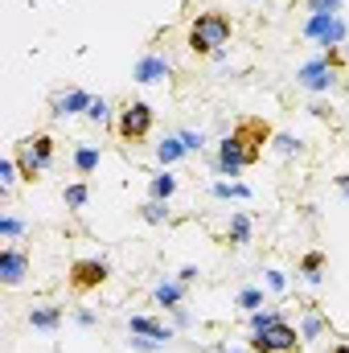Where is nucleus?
<instances>
[{
  "instance_id": "obj_30",
  "label": "nucleus",
  "mask_w": 349,
  "mask_h": 353,
  "mask_svg": "<svg viewBox=\"0 0 349 353\" xmlns=\"http://www.w3.org/2000/svg\"><path fill=\"white\" fill-rule=\"evenodd\" d=\"M337 4H341V0H308V12H329V17H337Z\"/></svg>"
},
{
  "instance_id": "obj_8",
  "label": "nucleus",
  "mask_w": 349,
  "mask_h": 353,
  "mask_svg": "<svg viewBox=\"0 0 349 353\" xmlns=\"http://www.w3.org/2000/svg\"><path fill=\"white\" fill-rule=\"evenodd\" d=\"M25 271H29V255L21 247H4L0 251V283L4 288H21Z\"/></svg>"
},
{
  "instance_id": "obj_25",
  "label": "nucleus",
  "mask_w": 349,
  "mask_h": 353,
  "mask_svg": "<svg viewBox=\"0 0 349 353\" xmlns=\"http://www.w3.org/2000/svg\"><path fill=\"white\" fill-rule=\"evenodd\" d=\"M0 234L4 239H21L25 234V222L21 218H0Z\"/></svg>"
},
{
  "instance_id": "obj_6",
  "label": "nucleus",
  "mask_w": 349,
  "mask_h": 353,
  "mask_svg": "<svg viewBox=\"0 0 349 353\" xmlns=\"http://www.w3.org/2000/svg\"><path fill=\"white\" fill-rule=\"evenodd\" d=\"M107 279H111V267L103 263V259H74V263H70V288H74L79 296L103 288Z\"/></svg>"
},
{
  "instance_id": "obj_18",
  "label": "nucleus",
  "mask_w": 349,
  "mask_h": 353,
  "mask_svg": "<svg viewBox=\"0 0 349 353\" xmlns=\"http://www.w3.org/2000/svg\"><path fill=\"white\" fill-rule=\"evenodd\" d=\"M173 193H177V176H169V173L152 176V201H169Z\"/></svg>"
},
{
  "instance_id": "obj_21",
  "label": "nucleus",
  "mask_w": 349,
  "mask_h": 353,
  "mask_svg": "<svg viewBox=\"0 0 349 353\" xmlns=\"http://www.w3.org/2000/svg\"><path fill=\"white\" fill-rule=\"evenodd\" d=\"M87 119H90V123H107V119H111L107 99H94V103H90V107H87Z\"/></svg>"
},
{
  "instance_id": "obj_16",
  "label": "nucleus",
  "mask_w": 349,
  "mask_h": 353,
  "mask_svg": "<svg viewBox=\"0 0 349 353\" xmlns=\"http://www.w3.org/2000/svg\"><path fill=\"white\" fill-rule=\"evenodd\" d=\"M185 152H189V148H185V140H181V136H169V140H165V144L157 148V157H161V165H173L177 157H185Z\"/></svg>"
},
{
  "instance_id": "obj_5",
  "label": "nucleus",
  "mask_w": 349,
  "mask_h": 353,
  "mask_svg": "<svg viewBox=\"0 0 349 353\" xmlns=\"http://www.w3.org/2000/svg\"><path fill=\"white\" fill-rule=\"evenodd\" d=\"M300 345H304V337L292 325H283V316L271 321L267 329H255L251 333V350L255 353H296Z\"/></svg>"
},
{
  "instance_id": "obj_10",
  "label": "nucleus",
  "mask_w": 349,
  "mask_h": 353,
  "mask_svg": "<svg viewBox=\"0 0 349 353\" xmlns=\"http://www.w3.org/2000/svg\"><path fill=\"white\" fill-rule=\"evenodd\" d=\"M90 103H94V99H90L87 90H66V94H58V99H54V111H50V115H54V119H70V115L87 111Z\"/></svg>"
},
{
  "instance_id": "obj_12",
  "label": "nucleus",
  "mask_w": 349,
  "mask_h": 353,
  "mask_svg": "<svg viewBox=\"0 0 349 353\" xmlns=\"http://www.w3.org/2000/svg\"><path fill=\"white\" fill-rule=\"evenodd\" d=\"M29 325H33V329H58V325H62V308L41 304V308H33V312H29Z\"/></svg>"
},
{
  "instance_id": "obj_22",
  "label": "nucleus",
  "mask_w": 349,
  "mask_h": 353,
  "mask_svg": "<svg viewBox=\"0 0 349 353\" xmlns=\"http://www.w3.org/2000/svg\"><path fill=\"white\" fill-rule=\"evenodd\" d=\"M66 205H70V210H83V205H87V185H83V181L66 189Z\"/></svg>"
},
{
  "instance_id": "obj_15",
  "label": "nucleus",
  "mask_w": 349,
  "mask_h": 353,
  "mask_svg": "<svg viewBox=\"0 0 349 353\" xmlns=\"http://www.w3.org/2000/svg\"><path fill=\"white\" fill-rule=\"evenodd\" d=\"M152 296H157V304L177 308V304H181V296H185V283H181V279H177V283H157V292H152Z\"/></svg>"
},
{
  "instance_id": "obj_32",
  "label": "nucleus",
  "mask_w": 349,
  "mask_h": 353,
  "mask_svg": "<svg viewBox=\"0 0 349 353\" xmlns=\"http://www.w3.org/2000/svg\"><path fill=\"white\" fill-rule=\"evenodd\" d=\"M267 288L271 292H283V271H267Z\"/></svg>"
},
{
  "instance_id": "obj_7",
  "label": "nucleus",
  "mask_w": 349,
  "mask_h": 353,
  "mask_svg": "<svg viewBox=\"0 0 349 353\" xmlns=\"http://www.w3.org/2000/svg\"><path fill=\"white\" fill-rule=\"evenodd\" d=\"M296 83L304 90H333L337 87V66H333L329 58H317V62H308V66L296 74Z\"/></svg>"
},
{
  "instance_id": "obj_28",
  "label": "nucleus",
  "mask_w": 349,
  "mask_h": 353,
  "mask_svg": "<svg viewBox=\"0 0 349 353\" xmlns=\"http://www.w3.org/2000/svg\"><path fill=\"white\" fill-rule=\"evenodd\" d=\"M214 193H218V197H247V185H226V181H218Z\"/></svg>"
},
{
  "instance_id": "obj_17",
  "label": "nucleus",
  "mask_w": 349,
  "mask_h": 353,
  "mask_svg": "<svg viewBox=\"0 0 349 353\" xmlns=\"http://www.w3.org/2000/svg\"><path fill=\"white\" fill-rule=\"evenodd\" d=\"M321 271H325V255H321V251H308V255L300 259V275H304V279H312V283H317V279H321Z\"/></svg>"
},
{
  "instance_id": "obj_23",
  "label": "nucleus",
  "mask_w": 349,
  "mask_h": 353,
  "mask_svg": "<svg viewBox=\"0 0 349 353\" xmlns=\"http://www.w3.org/2000/svg\"><path fill=\"white\" fill-rule=\"evenodd\" d=\"M140 218H144V222H169V210H165L161 201H148V205L140 210Z\"/></svg>"
},
{
  "instance_id": "obj_4",
  "label": "nucleus",
  "mask_w": 349,
  "mask_h": 353,
  "mask_svg": "<svg viewBox=\"0 0 349 353\" xmlns=\"http://www.w3.org/2000/svg\"><path fill=\"white\" fill-rule=\"evenodd\" d=\"M50 165H54V136H50V132H37V136L21 140V148H17L21 181H37Z\"/></svg>"
},
{
  "instance_id": "obj_2",
  "label": "nucleus",
  "mask_w": 349,
  "mask_h": 353,
  "mask_svg": "<svg viewBox=\"0 0 349 353\" xmlns=\"http://www.w3.org/2000/svg\"><path fill=\"white\" fill-rule=\"evenodd\" d=\"M230 33H235V25H230L226 12H197V21L189 25V50L210 58L230 41Z\"/></svg>"
},
{
  "instance_id": "obj_29",
  "label": "nucleus",
  "mask_w": 349,
  "mask_h": 353,
  "mask_svg": "<svg viewBox=\"0 0 349 353\" xmlns=\"http://www.w3.org/2000/svg\"><path fill=\"white\" fill-rule=\"evenodd\" d=\"M275 152H283V157L288 152H300V140L296 136H275Z\"/></svg>"
},
{
  "instance_id": "obj_24",
  "label": "nucleus",
  "mask_w": 349,
  "mask_h": 353,
  "mask_svg": "<svg viewBox=\"0 0 349 353\" xmlns=\"http://www.w3.org/2000/svg\"><path fill=\"white\" fill-rule=\"evenodd\" d=\"M12 181H17V157H8V161H0V185H4V193L12 189Z\"/></svg>"
},
{
  "instance_id": "obj_31",
  "label": "nucleus",
  "mask_w": 349,
  "mask_h": 353,
  "mask_svg": "<svg viewBox=\"0 0 349 353\" xmlns=\"http://www.w3.org/2000/svg\"><path fill=\"white\" fill-rule=\"evenodd\" d=\"M271 321H279V312H255L251 316V329H267Z\"/></svg>"
},
{
  "instance_id": "obj_11",
  "label": "nucleus",
  "mask_w": 349,
  "mask_h": 353,
  "mask_svg": "<svg viewBox=\"0 0 349 353\" xmlns=\"http://www.w3.org/2000/svg\"><path fill=\"white\" fill-rule=\"evenodd\" d=\"M136 337H148V341H173V329H165L161 321H152V316H132V325H128Z\"/></svg>"
},
{
  "instance_id": "obj_9",
  "label": "nucleus",
  "mask_w": 349,
  "mask_h": 353,
  "mask_svg": "<svg viewBox=\"0 0 349 353\" xmlns=\"http://www.w3.org/2000/svg\"><path fill=\"white\" fill-rule=\"evenodd\" d=\"M169 74H173V70H169V62H165L161 54H144V58L136 62V83H144V87H148V83H165Z\"/></svg>"
},
{
  "instance_id": "obj_27",
  "label": "nucleus",
  "mask_w": 349,
  "mask_h": 353,
  "mask_svg": "<svg viewBox=\"0 0 349 353\" xmlns=\"http://www.w3.org/2000/svg\"><path fill=\"white\" fill-rule=\"evenodd\" d=\"M177 136L185 140V148H189V152H201V148H206V136H201V132H177Z\"/></svg>"
},
{
  "instance_id": "obj_20",
  "label": "nucleus",
  "mask_w": 349,
  "mask_h": 353,
  "mask_svg": "<svg viewBox=\"0 0 349 353\" xmlns=\"http://www.w3.org/2000/svg\"><path fill=\"white\" fill-rule=\"evenodd\" d=\"M329 25H333V17H329V12H312V17H308V25H304V33H308V37H325V29H329Z\"/></svg>"
},
{
  "instance_id": "obj_34",
  "label": "nucleus",
  "mask_w": 349,
  "mask_h": 353,
  "mask_svg": "<svg viewBox=\"0 0 349 353\" xmlns=\"http://www.w3.org/2000/svg\"><path fill=\"white\" fill-rule=\"evenodd\" d=\"M337 189H341V193H349V173H346V176H337Z\"/></svg>"
},
{
  "instance_id": "obj_33",
  "label": "nucleus",
  "mask_w": 349,
  "mask_h": 353,
  "mask_svg": "<svg viewBox=\"0 0 349 353\" xmlns=\"http://www.w3.org/2000/svg\"><path fill=\"white\" fill-rule=\"evenodd\" d=\"M317 333H321V316H312V321L304 325V337H317Z\"/></svg>"
},
{
  "instance_id": "obj_13",
  "label": "nucleus",
  "mask_w": 349,
  "mask_h": 353,
  "mask_svg": "<svg viewBox=\"0 0 349 353\" xmlns=\"http://www.w3.org/2000/svg\"><path fill=\"white\" fill-rule=\"evenodd\" d=\"M74 169H79V176H90L99 169V148L94 144H79L74 148Z\"/></svg>"
},
{
  "instance_id": "obj_26",
  "label": "nucleus",
  "mask_w": 349,
  "mask_h": 353,
  "mask_svg": "<svg viewBox=\"0 0 349 353\" xmlns=\"http://www.w3.org/2000/svg\"><path fill=\"white\" fill-rule=\"evenodd\" d=\"M239 304H243V308H259L263 292H259V288H243V292H239Z\"/></svg>"
},
{
  "instance_id": "obj_1",
  "label": "nucleus",
  "mask_w": 349,
  "mask_h": 353,
  "mask_svg": "<svg viewBox=\"0 0 349 353\" xmlns=\"http://www.w3.org/2000/svg\"><path fill=\"white\" fill-rule=\"evenodd\" d=\"M267 140H275V132H271L267 119H259V115L239 119L230 128V136L218 144V173L235 176V173H243V169H251V165H259Z\"/></svg>"
},
{
  "instance_id": "obj_3",
  "label": "nucleus",
  "mask_w": 349,
  "mask_h": 353,
  "mask_svg": "<svg viewBox=\"0 0 349 353\" xmlns=\"http://www.w3.org/2000/svg\"><path fill=\"white\" fill-rule=\"evenodd\" d=\"M152 123H157V115H152V107L144 99H132V103H123L115 111V136L123 144H144L148 132H152Z\"/></svg>"
},
{
  "instance_id": "obj_14",
  "label": "nucleus",
  "mask_w": 349,
  "mask_h": 353,
  "mask_svg": "<svg viewBox=\"0 0 349 353\" xmlns=\"http://www.w3.org/2000/svg\"><path fill=\"white\" fill-rule=\"evenodd\" d=\"M243 243H251V218L239 210V214L230 218V247H243Z\"/></svg>"
},
{
  "instance_id": "obj_19",
  "label": "nucleus",
  "mask_w": 349,
  "mask_h": 353,
  "mask_svg": "<svg viewBox=\"0 0 349 353\" xmlns=\"http://www.w3.org/2000/svg\"><path fill=\"white\" fill-rule=\"evenodd\" d=\"M341 37H346V21H341V17H333V25L325 29L321 46H325V50H337V46H341Z\"/></svg>"
},
{
  "instance_id": "obj_35",
  "label": "nucleus",
  "mask_w": 349,
  "mask_h": 353,
  "mask_svg": "<svg viewBox=\"0 0 349 353\" xmlns=\"http://www.w3.org/2000/svg\"><path fill=\"white\" fill-rule=\"evenodd\" d=\"M333 353H349V341H341V345H333Z\"/></svg>"
}]
</instances>
